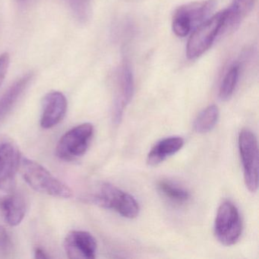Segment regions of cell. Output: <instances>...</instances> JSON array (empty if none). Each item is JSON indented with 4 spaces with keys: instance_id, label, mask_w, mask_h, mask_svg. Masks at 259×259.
Returning a JSON list of instances; mask_svg holds the SVG:
<instances>
[{
    "instance_id": "1",
    "label": "cell",
    "mask_w": 259,
    "mask_h": 259,
    "mask_svg": "<svg viewBox=\"0 0 259 259\" xmlns=\"http://www.w3.org/2000/svg\"><path fill=\"white\" fill-rule=\"evenodd\" d=\"M19 169L25 181L37 192L57 198L72 197L70 188L37 162L22 158Z\"/></svg>"
},
{
    "instance_id": "2",
    "label": "cell",
    "mask_w": 259,
    "mask_h": 259,
    "mask_svg": "<svg viewBox=\"0 0 259 259\" xmlns=\"http://www.w3.org/2000/svg\"><path fill=\"white\" fill-rule=\"evenodd\" d=\"M94 202L105 208L112 209L128 219L136 218L140 207L136 198L110 183H103L92 198Z\"/></svg>"
},
{
    "instance_id": "3",
    "label": "cell",
    "mask_w": 259,
    "mask_h": 259,
    "mask_svg": "<svg viewBox=\"0 0 259 259\" xmlns=\"http://www.w3.org/2000/svg\"><path fill=\"white\" fill-rule=\"evenodd\" d=\"M226 11L220 12L196 27L188 40L186 55L190 60L198 58L206 52L219 36Z\"/></svg>"
},
{
    "instance_id": "4",
    "label": "cell",
    "mask_w": 259,
    "mask_h": 259,
    "mask_svg": "<svg viewBox=\"0 0 259 259\" xmlns=\"http://www.w3.org/2000/svg\"><path fill=\"white\" fill-rule=\"evenodd\" d=\"M94 135V126L83 123L65 133L57 144L56 154L59 158L71 161L85 154Z\"/></svg>"
},
{
    "instance_id": "5",
    "label": "cell",
    "mask_w": 259,
    "mask_h": 259,
    "mask_svg": "<svg viewBox=\"0 0 259 259\" xmlns=\"http://www.w3.org/2000/svg\"><path fill=\"white\" fill-rule=\"evenodd\" d=\"M242 232L240 213L236 206L230 201L221 204L214 222V233L217 239L226 246L234 245Z\"/></svg>"
},
{
    "instance_id": "6",
    "label": "cell",
    "mask_w": 259,
    "mask_h": 259,
    "mask_svg": "<svg viewBox=\"0 0 259 259\" xmlns=\"http://www.w3.org/2000/svg\"><path fill=\"white\" fill-rule=\"evenodd\" d=\"M239 149L245 186L254 193L258 188V147L256 136L249 130L245 128L241 131Z\"/></svg>"
},
{
    "instance_id": "7",
    "label": "cell",
    "mask_w": 259,
    "mask_h": 259,
    "mask_svg": "<svg viewBox=\"0 0 259 259\" xmlns=\"http://www.w3.org/2000/svg\"><path fill=\"white\" fill-rule=\"evenodd\" d=\"M20 151L10 138L0 135V189L11 192L16 186V177L20 166Z\"/></svg>"
},
{
    "instance_id": "8",
    "label": "cell",
    "mask_w": 259,
    "mask_h": 259,
    "mask_svg": "<svg viewBox=\"0 0 259 259\" xmlns=\"http://www.w3.org/2000/svg\"><path fill=\"white\" fill-rule=\"evenodd\" d=\"M64 248L69 258L93 259L96 257V239L89 232L73 230L64 240Z\"/></svg>"
},
{
    "instance_id": "9",
    "label": "cell",
    "mask_w": 259,
    "mask_h": 259,
    "mask_svg": "<svg viewBox=\"0 0 259 259\" xmlns=\"http://www.w3.org/2000/svg\"><path fill=\"white\" fill-rule=\"evenodd\" d=\"M68 103L66 96L61 92H53L44 98L40 125L51 128L60 123L66 116Z\"/></svg>"
},
{
    "instance_id": "10",
    "label": "cell",
    "mask_w": 259,
    "mask_h": 259,
    "mask_svg": "<svg viewBox=\"0 0 259 259\" xmlns=\"http://www.w3.org/2000/svg\"><path fill=\"white\" fill-rule=\"evenodd\" d=\"M134 92V79L133 72L128 63H124L121 68L118 78V95L115 101L114 121L120 122L124 109L130 104Z\"/></svg>"
},
{
    "instance_id": "11",
    "label": "cell",
    "mask_w": 259,
    "mask_h": 259,
    "mask_svg": "<svg viewBox=\"0 0 259 259\" xmlns=\"http://www.w3.org/2000/svg\"><path fill=\"white\" fill-rule=\"evenodd\" d=\"M0 211L9 225L16 227L26 214V201L20 194H9L0 198Z\"/></svg>"
},
{
    "instance_id": "12",
    "label": "cell",
    "mask_w": 259,
    "mask_h": 259,
    "mask_svg": "<svg viewBox=\"0 0 259 259\" xmlns=\"http://www.w3.org/2000/svg\"><path fill=\"white\" fill-rule=\"evenodd\" d=\"M254 5V0H233L231 6L225 10V18L219 35L236 30L242 19L251 11Z\"/></svg>"
},
{
    "instance_id": "13",
    "label": "cell",
    "mask_w": 259,
    "mask_h": 259,
    "mask_svg": "<svg viewBox=\"0 0 259 259\" xmlns=\"http://www.w3.org/2000/svg\"><path fill=\"white\" fill-rule=\"evenodd\" d=\"M184 139L179 136L166 138L157 142L148 154L147 162L150 166H155L164 161L182 149Z\"/></svg>"
},
{
    "instance_id": "14",
    "label": "cell",
    "mask_w": 259,
    "mask_h": 259,
    "mask_svg": "<svg viewBox=\"0 0 259 259\" xmlns=\"http://www.w3.org/2000/svg\"><path fill=\"white\" fill-rule=\"evenodd\" d=\"M216 5L215 0H206L185 4L179 7L176 11L183 15L193 28L209 19Z\"/></svg>"
},
{
    "instance_id": "15",
    "label": "cell",
    "mask_w": 259,
    "mask_h": 259,
    "mask_svg": "<svg viewBox=\"0 0 259 259\" xmlns=\"http://www.w3.org/2000/svg\"><path fill=\"white\" fill-rule=\"evenodd\" d=\"M32 79L31 73L23 75L15 81L0 98V122L13 110Z\"/></svg>"
},
{
    "instance_id": "16",
    "label": "cell",
    "mask_w": 259,
    "mask_h": 259,
    "mask_svg": "<svg viewBox=\"0 0 259 259\" xmlns=\"http://www.w3.org/2000/svg\"><path fill=\"white\" fill-rule=\"evenodd\" d=\"M219 110L216 105L206 107L198 114L194 122V128L198 133H207L211 131L219 119Z\"/></svg>"
},
{
    "instance_id": "17",
    "label": "cell",
    "mask_w": 259,
    "mask_h": 259,
    "mask_svg": "<svg viewBox=\"0 0 259 259\" xmlns=\"http://www.w3.org/2000/svg\"><path fill=\"white\" fill-rule=\"evenodd\" d=\"M158 188L160 192L172 202L183 204L190 198V194L186 189L172 182L161 180L158 183Z\"/></svg>"
},
{
    "instance_id": "18",
    "label": "cell",
    "mask_w": 259,
    "mask_h": 259,
    "mask_svg": "<svg viewBox=\"0 0 259 259\" xmlns=\"http://www.w3.org/2000/svg\"><path fill=\"white\" fill-rule=\"evenodd\" d=\"M239 66L235 64L230 67L228 72L224 75L219 90V97L222 101L230 99L234 92L239 78Z\"/></svg>"
},
{
    "instance_id": "19",
    "label": "cell",
    "mask_w": 259,
    "mask_h": 259,
    "mask_svg": "<svg viewBox=\"0 0 259 259\" xmlns=\"http://www.w3.org/2000/svg\"><path fill=\"white\" fill-rule=\"evenodd\" d=\"M13 250V242L9 232L0 226V257L10 255Z\"/></svg>"
},
{
    "instance_id": "20",
    "label": "cell",
    "mask_w": 259,
    "mask_h": 259,
    "mask_svg": "<svg viewBox=\"0 0 259 259\" xmlns=\"http://www.w3.org/2000/svg\"><path fill=\"white\" fill-rule=\"evenodd\" d=\"M10 63V55L7 53L0 55V86L5 79Z\"/></svg>"
},
{
    "instance_id": "21",
    "label": "cell",
    "mask_w": 259,
    "mask_h": 259,
    "mask_svg": "<svg viewBox=\"0 0 259 259\" xmlns=\"http://www.w3.org/2000/svg\"><path fill=\"white\" fill-rule=\"evenodd\" d=\"M34 257L36 258L46 259L49 258L50 255H48V253L42 248H36L34 250Z\"/></svg>"
}]
</instances>
